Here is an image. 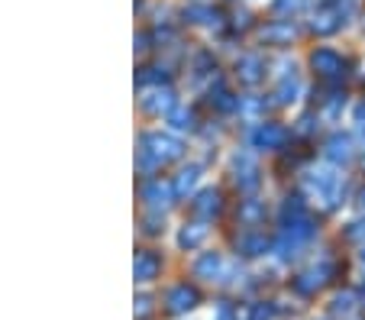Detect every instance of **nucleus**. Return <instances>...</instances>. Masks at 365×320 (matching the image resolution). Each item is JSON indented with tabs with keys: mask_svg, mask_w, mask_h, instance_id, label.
I'll use <instances>...</instances> for the list:
<instances>
[{
	"mask_svg": "<svg viewBox=\"0 0 365 320\" xmlns=\"http://www.w3.org/2000/svg\"><path fill=\"white\" fill-rule=\"evenodd\" d=\"M310 188H314V195H317L327 207H336L339 195H343V181L333 172H317V178H310Z\"/></svg>",
	"mask_w": 365,
	"mask_h": 320,
	"instance_id": "1",
	"label": "nucleus"
},
{
	"mask_svg": "<svg viewBox=\"0 0 365 320\" xmlns=\"http://www.w3.org/2000/svg\"><path fill=\"white\" fill-rule=\"evenodd\" d=\"M310 65H314L324 78H339L343 75V58H339L333 49H317L314 56H310Z\"/></svg>",
	"mask_w": 365,
	"mask_h": 320,
	"instance_id": "2",
	"label": "nucleus"
},
{
	"mask_svg": "<svg viewBox=\"0 0 365 320\" xmlns=\"http://www.w3.org/2000/svg\"><path fill=\"white\" fill-rule=\"evenodd\" d=\"M284 140H288V130L278 123H265V126H259V133H255V143L265 149H278Z\"/></svg>",
	"mask_w": 365,
	"mask_h": 320,
	"instance_id": "3",
	"label": "nucleus"
},
{
	"mask_svg": "<svg viewBox=\"0 0 365 320\" xmlns=\"http://www.w3.org/2000/svg\"><path fill=\"white\" fill-rule=\"evenodd\" d=\"M194 304H197V291H194V288H187V285H178L172 294H168V307H172L175 314L191 311Z\"/></svg>",
	"mask_w": 365,
	"mask_h": 320,
	"instance_id": "4",
	"label": "nucleus"
},
{
	"mask_svg": "<svg viewBox=\"0 0 365 320\" xmlns=\"http://www.w3.org/2000/svg\"><path fill=\"white\" fill-rule=\"evenodd\" d=\"M324 285H327V269H310L294 282V288L301 294H314L317 288H324Z\"/></svg>",
	"mask_w": 365,
	"mask_h": 320,
	"instance_id": "5",
	"label": "nucleus"
},
{
	"mask_svg": "<svg viewBox=\"0 0 365 320\" xmlns=\"http://www.w3.org/2000/svg\"><path fill=\"white\" fill-rule=\"evenodd\" d=\"M327 159H333V162H349L352 159V140L349 136H333L330 143H327Z\"/></svg>",
	"mask_w": 365,
	"mask_h": 320,
	"instance_id": "6",
	"label": "nucleus"
},
{
	"mask_svg": "<svg viewBox=\"0 0 365 320\" xmlns=\"http://www.w3.org/2000/svg\"><path fill=\"white\" fill-rule=\"evenodd\" d=\"M314 29H317L320 36H330V33H336V29H339V14H336V10H330V7H327V10H320V14H317V20H314Z\"/></svg>",
	"mask_w": 365,
	"mask_h": 320,
	"instance_id": "7",
	"label": "nucleus"
},
{
	"mask_svg": "<svg viewBox=\"0 0 365 320\" xmlns=\"http://www.w3.org/2000/svg\"><path fill=\"white\" fill-rule=\"evenodd\" d=\"M220 269H223V262H220V256H214V252L197 262V275H204V279H210V282L220 275Z\"/></svg>",
	"mask_w": 365,
	"mask_h": 320,
	"instance_id": "8",
	"label": "nucleus"
},
{
	"mask_svg": "<svg viewBox=\"0 0 365 320\" xmlns=\"http://www.w3.org/2000/svg\"><path fill=\"white\" fill-rule=\"evenodd\" d=\"M259 68H262V65H259V58H242V62H240L242 81H246V84H255V81H259Z\"/></svg>",
	"mask_w": 365,
	"mask_h": 320,
	"instance_id": "9",
	"label": "nucleus"
},
{
	"mask_svg": "<svg viewBox=\"0 0 365 320\" xmlns=\"http://www.w3.org/2000/svg\"><path fill=\"white\" fill-rule=\"evenodd\" d=\"M197 210L200 214H217V210H220V195H217V191H207V195L200 197Z\"/></svg>",
	"mask_w": 365,
	"mask_h": 320,
	"instance_id": "10",
	"label": "nucleus"
},
{
	"mask_svg": "<svg viewBox=\"0 0 365 320\" xmlns=\"http://www.w3.org/2000/svg\"><path fill=\"white\" fill-rule=\"evenodd\" d=\"M352 304H356V294H339V298L333 301V314H343V317H349Z\"/></svg>",
	"mask_w": 365,
	"mask_h": 320,
	"instance_id": "11",
	"label": "nucleus"
},
{
	"mask_svg": "<svg viewBox=\"0 0 365 320\" xmlns=\"http://www.w3.org/2000/svg\"><path fill=\"white\" fill-rule=\"evenodd\" d=\"M291 36H294V29L291 26H269L262 33V39H291Z\"/></svg>",
	"mask_w": 365,
	"mask_h": 320,
	"instance_id": "12",
	"label": "nucleus"
},
{
	"mask_svg": "<svg viewBox=\"0 0 365 320\" xmlns=\"http://www.w3.org/2000/svg\"><path fill=\"white\" fill-rule=\"evenodd\" d=\"M272 317V307L269 304H255L252 314H249V320H269Z\"/></svg>",
	"mask_w": 365,
	"mask_h": 320,
	"instance_id": "13",
	"label": "nucleus"
},
{
	"mask_svg": "<svg viewBox=\"0 0 365 320\" xmlns=\"http://www.w3.org/2000/svg\"><path fill=\"white\" fill-rule=\"evenodd\" d=\"M362 237H365V223H352L349 239H362Z\"/></svg>",
	"mask_w": 365,
	"mask_h": 320,
	"instance_id": "14",
	"label": "nucleus"
},
{
	"mask_svg": "<svg viewBox=\"0 0 365 320\" xmlns=\"http://www.w3.org/2000/svg\"><path fill=\"white\" fill-rule=\"evenodd\" d=\"M356 123H359V130L365 133V104H359V107H356Z\"/></svg>",
	"mask_w": 365,
	"mask_h": 320,
	"instance_id": "15",
	"label": "nucleus"
},
{
	"mask_svg": "<svg viewBox=\"0 0 365 320\" xmlns=\"http://www.w3.org/2000/svg\"><path fill=\"white\" fill-rule=\"evenodd\" d=\"M359 207L365 210V188H362V195H359Z\"/></svg>",
	"mask_w": 365,
	"mask_h": 320,
	"instance_id": "16",
	"label": "nucleus"
},
{
	"mask_svg": "<svg viewBox=\"0 0 365 320\" xmlns=\"http://www.w3.org/2000/svg\"><path fill=\"white\" fill-rule=\"evenodd\" d=\"M362 262H365V252H362Z\"/></svg>",
	"mask_w": 365,
	"mask_h": 320,
	"instance_id": "17",
	"label": "nucleus"
}]
</instances>
